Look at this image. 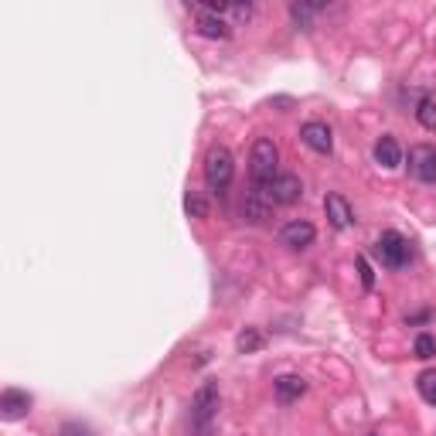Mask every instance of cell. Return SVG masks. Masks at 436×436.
Here are the masks:
<instances>
[{
  "label": "cell",
  "mask_w": 436,
  "mask_h": 436,
  "mask_svg": "<svg viewBox=\"0 0 436 436\" xmlns=\"http://www.w3.org/2000/svg\"><path fill=\"white\" fill-rule=\"evenodd\" d=\"M249 174H252V184L256 188H266L269 181L280 177V150L269 136H259L252 143V157H249Z\"/></svg>",
  "instance_id": "cell-1"
},
{
  "label": "cell",
  "mask_w": 436,
  "mask_h": 436,
  "mask_svg": "<svg viewBox=\"0 0 436 436\" xmlns=\"http://www.w3.org/2000/svg\"><path fill=\"white\" fill-rule=\"evenodd\" d=\"M215 416H218V382L215 378H205L198 385L195 399H191V423H195V430L201 436H208Z\"/></svg>",
  "instance_id": "cell-2"
},
{
  "label": "cell",
  "mask_w": 436,
  "mask_h": 436,
  "mask_svg": "<svg viewBox=\"0 0 436 436\" xmlns=\"http://www.w3.org/2000/svg\"><path fill=\"white\" fill-rule=\"evenodd\" d=\"M232 177H236V160H232V150L229 147H212L208 157H205V181H208V188L212 191H225L229 184H232Z\"/></svg>",
  "instance_id": "cell-3"
},
{
  "label": "cell",
  "mask_w": 436,
  "mask_h": 436,
  "mask_svg": "<svg viewBox=\"0 0 436 436\" xmlns=\"http://www.w3.org/2000/svg\"><path fill=\"white\" fill-rule=\"evenodd\" d=\"M375 256L382 259V266L385 269H402L406 262H409V242H406V236H399V232H382L378 236V242H375Z\"/></svg>",
  "instance_id": "cell-4"
},
{
  "label": "cell",
  "mask_w": 436,
  "mask_h": 436,
  "mask_svg": "<svg viewBox=\"0 0 436 436\" xmlns=\"http://www.w3.org/2000/svg\"><path fill=\"white\" fill-rule=\"evenodd\" d=\"M262 195L269 198L273 208H286V205H297V201H300L304 184H300V177L297 174H280L276 181H269V184L262 188Z\"/></svg>",
  "instance_id": "cell-5"
},
{
  "label": "cell",
  "mask_w": 436,
  "mask_h": 436,
  "mask_svg": "<svg viewBox=\"0 0 436 436\" xmlns=\"http://www.w3.org/2000/svg\"><path fill=\"white\" fill-rule=\"evenodd\" d=\"M409 174L423 184H433L436 181V147L430 143H419L409 150Z\"/></svg>",
  "instance_id": "cell-6"
},
{
  "label": "cell",
  "mask_w": 436,
  "mask_h": 436,
  "mask_svg": "<svg viewBox=\"0 0 436 436\" xmlns=\"http://www.w3.org/2000/svg\"><path fill=\"white\" fill-rule=\"evenodd\" d=\"M242 222H249V225H266L269 215H273V205H269V198L262 195V188H252L249 195L242 198Z\"/></svg>",
  "instance_id": "cell-7"
},
{
  "label": "cell",
  "mask_w": 436,
  "mask_h": 436,
  "mask_svg": "<svg viewBox=\"0 0 436 436\" xmlns=\"http://www.w3.org/2000/svg\"><path fill=\"white\" fill-rule=\"evenodd\" d=\"M31 395L24 392V389H4L0 392V416L7 419V423H14V419H24V416L31 413Z\"/></svg>",
  "instance_id": "cell-8"
},
{
  "label": "cell",
  "mask_w": 436,
  "mask_h": 436,
  "mask_svg": "<svg viewBox=\"0 0 436 436\" xmlns=\"http://www.w3.org/2000/svg\"><path fill=\"white\" fill-rule=\"evenodd\" d=\"M300 140H304L314 153H331L334 150V133H331L327 123H317V120H310V123L300 127Z\"/></svg>",
  "instance_id": "cell-9"
},
{
  "label": "cell",
  "mask_w": 436,
  "mask_h": 436,
  "mask_svg": "<svg viewBox=\"0 0 436 436\" xmlns=\"http://www.w3.org/2000/svg\"><path fill=\"white\" fill-rule=\"evenodd\" d=\"M280 239H283V245H290V249H307L310 242L317 239V229H314L307 218H293V222H286L283 229H280Z\"/></svg>",
  "instance_id": "cell-10"
},
{
  "label": "cell",
  "mask_w": 436,
  "mask_h": 436,
  "mask_svg": "<svg viewBox=\"0 0 436 436\" xmlns=\"http://www.w3.org/2000/svg\"><path fill=\"white\" fill-rule=\"evenodd\" d=\"M324 212H327V222H331L334 229H341V232L354 225V212H351L348 198L338 195V191H331V195L324 198Z\"/></svg>",
  "instance_id": "cell-11"
},
{
  "label": "cell",
  "mask_w": 436,
  "mask_h": 436,
  "mask_svg": "<svg viewBox=\"0 0 436 436\" xmlns=\"http://www.w3.org/2000/svg\"><path fill=\"white\" fill-rule=\"evenodd\" d=\"M273 392H276V402H280V406H290V402H297V399L307 392V382L300 375H280V378L273 382Z\"/></svg>",
  "instance_id": "cell-12"
},
{
  "label": "cell",
  "mask_w": 436,
  "mask_h": 436,
  "mask_svg": "<svg viewBox=\"0 0 436 436\" xmlns=\"http://www.w3.org/2000/svg\"><path fill=\"white\" fill-rule=\"evenodd\" d=\"M375 164H382L385 171H395L399 164H402V147L395 143V136H382L378 143H375Z\"/></svg>",
  "instance_id": "cell-13"
},
{
  "label": "cell",
  "mask_w": 436,
  "mask_h": 436,
  "mask_svg": "<svg viewBox=\"0 0 436 436\" xmlns=\"http://www.w3.org/2000/svg\"><path fill=\"white\" fill-rule=\"evenodd\" d=\"M198 34H205V38H229L232 34V24L225 21V18H215V14H201L198 18Z\"/></svg>",
  "instance_id": "cell-14"
},
{
  "label": "cell",
  "mask_w": 436,
  "mask_h": 436,
  "mask_svg": "<svg viewBox=\"0 0 436 436\" xmlns=\"http://www.w3.org/2000/svg\"><path fill=\"white\" fill-rule=\"evenodd\" d=\"M321 14H324V4H310V0H293L290 4V18L300 27H310L314 18H321Z\"/></svg>",
  "instance_id": "cell-15"
},
{
  "label": "cell",
  "mask_w": 436,
  "mask_h": 436,
  "mask_svg": "<svg viewBox=\"0 0 436 436\" xmlns=\"http://www.w3.org/2000/svg\"><path fill=\"white\" fill-rule=\"evenodd\" d=\"M262 345H266V338H262L259 327H242L239 338H236V348H239V354H252V351H259Z\"/></svg>",
  "instance_id": "cell-16"
},
{
  "label": "cell",
  "mask_w": 436,
  "mask_h": 436,
  "mask_svg": "<svg viewBox=\"0 0 436 436\" xmlns=\"http://www.w3.org/2000/svg\"><path fill=\"white\" fill-rule=\"evenodd\" d=\"M184 212H188L191 218H208V212H212V208H208V198L191 188V191L184 195Z\"/></svg>",
  "instance_id": "cell-17"
},
{
  "label": "cell",
  "mask_w": 436,
  "mask_h": 436,
  "mask_svg": "<svg viewBox=\"0 0 436 436\" xmlns=\"http://www.w3.org/2000/svg\"><path fill=\"white\" fill-rule=\"evenodd\" d=\"M416 120H419L423 130H436V99H423L416 106Z\"/></svg>",
  "instance_id": "cell-18"
},
{
  "label": "cell",
  "mask_w": 436,
  "mask_h": 436,
  "mask_svg": "<svg viewBox=\"0 0 436 436\" xmlns=\"http://www.w3.org/2000/svg\"><path fill=\"white\" fill-rule=\"evenodd\" d=\"M416 389L423 395V402L436 406V371H423V375L416 378Z\"/></svg>",
  "instance_id": "cell-19"
},
{
  "label": "cell",
  "mask_w": 436,
  "mask_h": 436,
  "mask_svg": "<svg viewBox=\"0 0 436 436\" xmlns=\"http://www.w3.org/2000/svg\"><path fill=\"white\" fill-rule=\"evenodd\" d=\"M413 351H416V358H423V361H430V358H436V338L433 334H416V345H413Z\"/></svg>",
  "instance_id": "cell-20"
},
{
  "label": "cell",
  "mask_w": 436,
  "mask_h": 436,
  "mask_svg": "<svg viewBox=\"0 0 436 436\" xmlns=\"http://www.w3.org/2000/svg\"><path fill=\"white\" fill-rule=\"evenodd\" d=\"M252 18V4H225V21L229 24H242Z\"/></svg>",
  "instance_id": "cell-21"
},
{
  "label": "cell",
  "mask_w": 436,
  "mask_h": 436,
  "mask_svg": "<svg viewBox=\"0 0 436 436\" xmlns=\"http://www.w3.org/2000/svg\"><path fill=\"white\" fill-rule=\"evenodd\" d=\"M358 276H361V286H365V290L375 286V273H371V266H368L365 256H358Z\"/></svg>",
  "instance_id": "cell-22"
},
{
  "label": "cell",
  "mask_w": 436,
  "mask_h": 436,
  "mask_svg": "<svg viewBox=\"0 0 436 436\" xmlns=\"http://www.w3.org/2000/svg\"><path fill=\"white\" fill-rule=\"evenodd\" d=\"M62 436H92L86 430V426H79V423H65V426H62Z\"/></svg>",
  "instance_id": "cell-23"
},
{
  "label": "cell",
  "mask_w": 436,
  "mask_h": 436,
  "mask_svg": "<svg viewBox=\"0 0 436 436\" xmlns=\"http://www.w3.org/2000/svg\"><path fill=\"white\" fill-rule=\"evenodd\" d=\"M368 436H375V433H368Z\"/></svg>",
  "instance_id": "cell-24"
}]
</instances>
